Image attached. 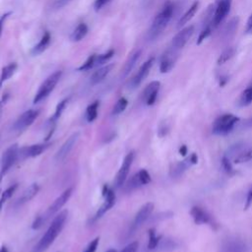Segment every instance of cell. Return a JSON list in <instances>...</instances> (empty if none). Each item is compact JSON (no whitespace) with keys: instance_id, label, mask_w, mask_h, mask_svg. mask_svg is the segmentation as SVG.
I'll list each match as a JSON object with an SVG mask.
<instances>
[{"instance_id":"7dc6e473","label":"cell","mask_w":252,"mask_h":252,"mask_svg":"<svg viewBox=\"0 0 252 252\" xmlns=\"http://www.w3.org/2000/svg\"><path fill=\"white\" fill-rule=\"evenodd\" d=\"M44 221H45V219H44L43 216H37L35 218V220H33L32 224V229H38L43 224Z\"/></svg>"},{"instance_id":"7c38bea8","label":"cell","mask_w":252,"mask_h":252,"mask_svg":"<svg viewBox=\"0 0 252 252\" xmlns=\"http://www.w3.org/2000/svg\"><path fill=\"white\" fill-rule=\"evenodd\" d=\"M134 152H130L126 155V157L123 159V162L116 174V178H115V184L116 187H121L124 185L127 176L129 174L130 171V167L132 165V162L134 160Z\"/></svg>"},{"instance_id":"5b68a950","label":"cell","mask_w":252,"mask_h":252,"mask_svg":"<svg viewBox=\"0 0 252 252\" xmlns=\"http://www.w3.org/2000/svg\"><path fill=\"white\" fill-rule=\"evenodd\" d=\"M190 215L196 224H208L214 229H217L219 226L213 216L206 209L200 206L192 207L190 210Z\"/></svg>"},{"instance_id":"db71d44e","label":"cell","mask_w":252,"mask_h":252,"mask_svg":"<svg viewBox=\"0 0 252 252\" xmlns=\"http://www.w3.org/2000/svg\"><path fill=\"white\" fill-rule=\"evenodd\" d=\"M0 252H8V250H7V248L5 246H2L0 248Z\"/></svg>"},{"instance_id":"1f68e13d","label":"cell","mask_w":252,"mask_h":252,"mask_svg":"<svg viewBox=\"0 0 252 252\" xmlns=\"http://www.w3.org/2000/svg\"><path fill=\"white\" fill-rule=\"evenodd\" d=\"M148 234H149V242H148V249L150 250H153L155 248L158 247L160 239H161V236H158L156 234V229L155 228H150L149 231H148Z\"/></svg>"},{"instance_id":"d4e9b609","label":"cell","mask_w":252,"mask_h":252,"mask_svg":"<svg viewBox=\"0 0 252 252\" xmlns=\"http://www.w3.org/2000/svg\"><path fill=\"white\" fill-rule=\"evenodd\" d=\"M141 54H142V50H141V49L136 50L133 54H131V56L128 58V60L126 61L125 65H124V68H123V71H122V76H123V77L128 76L129 73L133 70V68L135 67L136 63H137L138 60L140 59Z\"/></svg>"},{"instance_id":"7a4b0ae2","label":"cell","mask_w":252,"mask_h":252,"mask_svg":"<svg viewBox=\"0 0 252 252\" xmlns=\"http://www.w3.org/2000/svg\"><path fill=\"white\" fill-rule=\"evenodd\" d=\"M173 10H174V5L170 1H167L163 5L162 9L155 17L152 23V26L149 30L148 36L150 39H155L163 32V30L166 28L167 24L169 23L173 15Z\"/></svg>"},{"instance_id":"f546056e","label":"cell","mask_w":252,"mask_h":252,"mask_svg":"<svg viewBox=\"0 0 252 252\" xmlns=\"http://www.w3.org/2000/svg\"><path fill=\"white\" fill-rule=\"evenodd\" d=\"M68 101H69V98H64L63 100H61V101L57 104V106H56V108H55V111H54V114L50 117V119L48 120V122L53 123V124L56 123V121L59 119V117L61 116L62 112L64 111L65 107L67 106Z\"/></svg>"},{"instance_id":"8992f818","label":"cell","mask_w":252,"mask_h":252,"mask_svg":"<svg viewBox=\"0 0 252 252\" xmlns=\"http://www.w3.org/2000/svg\"><path fill=\"white\" fill-rule=\"evenodd\" d=\"M198 162V157L196 154H192L190 157L184 158L183 160L172 163L169 169V175L172 178L180 177L191 165Z\"/></svg>"},{"instance_id":"f1b7e54d","label":"cell","mask_w":252,"mask_h":252,"mask_svg":"<svg viewBox=\"0 0 252 252\" xmlns=\"http://www.w3.org/2000/svg\"><path fill=\"white\" fill-rule=\"evenodd\" d=\"M99 105V101L95 100L91 103L86 109V119L88 122H93L97 117V108Z\"/></svg>"},{"instance_id":"ba28073f","label":"cell","mask_w":252,"mask_h":252,"mask_svg":"<svg viewBox=\"0 0 252 252\" xmlns=\"http://www.w3.org/2000/svg\"><path fill=\"white\" fill-rule=\"evenodd\" d=\"M38 114H39L38 109H29V110L25 111L15 121V123L13 125V130L18 131V132L25 130L26 128H28L29 126H31L33 123V121L37 118Z\"/></svg>"},{"instance_id":"603a6c76","label":"cell","mask_w":252,"mask_h":252,"mask_svg":"<svg viewBox=\"0 0 252 252\" xmlns=\"http://www.w3.org/2000/svg\"><path fill=\"white\" fill-rule=\"evenodd\" d=\"M38 191H39L38 184L33 183V184L30 185L26 190H24L22 195L19 197V199L17 200V204L22 205V204H25V203L29 202L30 200H32L38 193Z\"/></svg>"},{"instance_id":"52a82bcc","label":"cell","mask_w":252,"mask_h":252,"mask_svg":"<svg viewBox=\"0 0 252 252\" xmlns=\"http://www.w3.org/2000/svg\"><path fill=\"white\" fill-rule=\"evenodd\" d=\"M18 152L19 148L17 144L11 145L4 153L2 156L1 159V172H0V178L4 174H6L9 169L13 166L15 161L18 159Z\"/></svg>"},{"instance_id":"60d3db41","label":"cell","mask_w":252,"mask_h":252,"mask_svg":"<svg viewBox=\"0 0 252 252\" xmlns=\"http://www.w3.org/2000/svg\"><path fill=\"white\" fill-rule=\"evenodd\" d=\"M221 165H222V168L224 169V171L226 173H228V174L234 173V170H233L230 158L228 157H226L225 155L221 158Z\"/></svg>"},{"instance_id":"44dd1931","label":"cell","mask_w":252,"mask_h":252,"mask_svg":"<svg viewBox=\"0 0 252 252\" xmlns=\"http://www.w3.org/2000/svg\"><path fill=\"white\" fill-rule=\"evenodd\" d=\"M113 67H114V64H108V65H105L101 68H98L96 71H94L90 79L91 85L94 86V85L100 83L110 73V71L112 70Z\"/></svg>"},{"instance_id":"83f0119b","label":"cell","mask_w":252,"mask_h":252,"mask_svg":"<svg viewBox=\"0 0 252 252\" xmlns=\"http://www.w3.org/2000/svg\"><path fill=\"white\" fill-rule=\"evenodd\" d=\"M17 69H18V64L16 62L10 63V64H8V65H6L2 68L1 76H0V88L3 85L4 82L9 80L15 74Z\"/></svg>"},{"instance_id":"30bf717a","label":"cell","mask_w":252,"mask_h":252,"mask_svg":"<svg viewBox=\"0 0 252 252\" xmlns=\"http://www.w3.org/2000/svg\"><path fill=\"white\" fill-rule=\"evenodd\" d=\"M72 192H73V188L70 187V188H67L66 190H64L54 201L53 203L48 207L47 211L45 212L44 214V219L46 220L47 218L55 215L56 213L59 212V210L68 202V200L70 199L71 195H72Z\"/></svg>"},{"instance_id":"2e32d148","label":"cell","mask_w":252,"mask_h":252,"mask_svg":"<svg viewBox=\"0 0 252 252\" xmlns=\"http://www.w3.org/2000/svg\"><path fill=\"white\" fill-rule=\"evenodd\" d=\"M49 147V144H35L31 145L29 147H24L19 149L18 152V158L25 159L28 158H35L40 156L47 148Z\"/></svg>"},{"instance_id":"4316f807","label":"cell","mask_w":252,"mask_h":252,"mask_svg":"<svg viewBox=\"0 0 252 252\" xmlns=\"http://www.w3.org/2000/svg\"><path fill=\"white\" fill-rule=\"evenodd\" d=\"M252 160V148L244 147L239 153L233 157V163H243Z\"/></svg>"},{"instance_id":"d6986e66","label":"cell","mask_w":252,"mask_h":252,"mask_svg":"<svg viewBox=\"0 0 252 252\" xmlns=\"http://www.w3.org/2000/svg\"><path fill=\"white\" fill-rule=\"evenodd\" d=\"M159 88H160V83L158 81H153L145 88L142 94V98L147 105L151 106L156 102Z\"/></svg>"},{"instance_id":"ffe728a7","label":"cell","mask_w":252,"mask_h":252,"mask_svg":"<svg viewBox=\"0 0 252 252\" xmlns=\"http://www.w3.org/2000/svg\"><path fill=\"white\" fill-rule=\"evenodd\" d=\"M105 198L103 204L100 206V208L97 210L95 216H94V219H98L100 218L101 216H103L107 211H109L115 204V200H116V196H115V193L112 189H107L105 195L103 196Z\"/></svg>"},{"instance_id":"e0dca14e","label":"cell","mask_w":252,"mask_h":252,"mask_svg":"<svg viewBox=\"0 0 252 252\" xmlns=\"http://www.w3.org/2000/svg\"><path fill=\"white\" fill-rule=\"evenodd\" d=\"M194 33V26H188L179 31L172 38L171 45L175 49H180L188 42Z\"/></svg>"},{"instance_id":"f6af8a7d","label":"cell","mask_w":252,"mask_h":252,"mask_svg":"<svg viewBox=\"0 0 252 252\" xmlns=\"http://www.w3.org/2000/svg\"><path fill=\"white\" fill-rule=\"evenodd\" d=\"M98 241H99V238L98 237H95L94 240H92L88 246L85 248L84 252H94L97 248V245H98Z\"/></svg>"},{"instance_id":"7bdbcfd3","label":"cell","mask_w":252,"mask_h":252,"mask_svg":"<svg viewBox=\"0 0 252 252\" xmlns=\"http://www.w3.org/2000/svg\"><path fill=\"white\" fill-rule=\"evenodd\" d=\"M249 128H252V117L250 118H246L244 120H239L236 128L235 129H239V130H247Z\"/></svg>"},{"instance_id":"7402d4cb","label":"cell","mask_w":252,"mask_h":252,"mask_svg":"<svg viewBox=\"0 0 252 252\" xmlns=\"http://www.w3.org/2000/svg\"><path fill=\"white\" fill-rule=\"evenodd\" d=\"M50 39H51V36H50V33L49 32H45L42 35V37L40 38V40L38 41L37 44H35L32 50H31V54L32 56H36V55H39L41 54L49 45L50 43Z\"/></svg>"},{"instance_id":"bcb514c9","label":"cell","mask_w":252,"mask_h":252,"mask_svg":"<svg viewBox=\"0 0 252 252\" xmlns=\"http://www.w3.org/2000/svg\"><path fill=\"white\" fill-rule=\"evenodd\" d=\"M138 248H139V243L137 241H134L126 245L120 252H137Z\"/></svg>"},{"instance_id":"f35d334b","label":"cell","mask_w":252,"mask_h":252,"mask_svg":"<svg viewBox=\"0 0 252 252\" xmlns=\"http://www.w3.org/2000/svg\"><path fill=\"white\" fill-rule=\"evenodd\" d=\"M94 59H95V54L90 55L88 57V59L85 61V63H83L80 67L77 68V71H88V70H91L92 68L94 67Z\"/></svg>"},{"instance_id":"816d5d0a","label":"cell","mask_w":252,"mask_h":252,"mask_svg":"<svg viewBox=\"0 0 252 252\" xmlns=\"http://www.w3.org/2000/svg\"><path fill=\"white\" fill-rule=\"evenodd\" d=\"M11 14V12H8V13H6V14H4V15H2V17L0 18V34H1V32H2V27H3V23H4V21H5V19L9 16Z\"/></svg>"},{"instance_id":"f907efd6","label":"cell","mask_w":252,"mask_h":252,"mask_svg":"<svg viewBox=\"0 0 252 252\" xmlns=\"http://www.w3.org/2000/svg\"><path fill=\"white\" fill-rule=\"evenodd\" d=\"M71 0H56L54 6L55 8H61L63 6H65L67 3H69Z\"/></svg>"},{"instance_id":"484cf974","label":"cell","mask_w":252,"mask_h":252,"mask_svg":"<svg viewBox=\"0 0 252 252\" xmlns=\"http://www.w3.org/2000/svg\"><path fill=\"white\" fill-rule=\"evenodd\" d=\"M88 33V26L85 23L79 24L70 34V40L77 42L82 40Z\"/></svg>"},{"instance_id":"ab89813d","label":"cell","mask_w":252,"mask_h":252,"mask_svg":"<svg viewBox=\"0 0 252 252\" xmlns=\"http://www.w3.org/2000/svg\"><path fill=\"white\" fill-rule=\"evenodd\" d=\"M158 246H159L162 250H172V249L176 248L177 244L172 239H169V238L162 239V237H161V239H160V241H159Z\"/></svg>"},{"instance_id":"3957f363","label":"cell","mask_w":252,"mask_h":252,"mask_svg":"<svg viewBox=\"0 0 252 252\" xmlns=\"http://www.w3.org/2000/svg\"><path fill=\"white\" fill-rule=\"evenodd\" d=\"M239 120L240 118L232 113L222 114L213 122L212 132L215 135L225 136L232 132L233 130H235Z\"/></svg>"},{"instance_id":"ee69618b","label":"cell","mask_w":252,"mask_h":252,"mask_svg":"<svg viewBox=\"0 0 252 252\" xmlns=\"http://www.w3.org/2000/svg\"><path fill=\"white\" fill-rule=\"evenodd\" d=\"M168 132H169V126L167 125V123H165V122L160 123V125L158 126V137L162 138V137L166 136Z\"/></svg>"},{"instance_id":"6da1fadb","label":"cell","mask_w":252,"mask_h":252,"mask_svg":"<svg viewBox=\"0 0 252 252\" xmlns=\"http://www.w3.org/2000/svg\"><path fill=\"white\" fill-rule=\"evenodd\" d=\"M67 217H68L67 210L59 212V214H57L54 217V219L52 220L47 230L42 235V237L39 239L38 243L36 244V247H35L36 252H42V251L46 250L53 243V241L56 239V237L61 232V230L65 224V221L67 220Z\"/></svg>"},{"instance_id":"4fadbf2b","label":"cell","mask_w":252,"mask_h":252,"mask_svg":"<svg viewBox=\"0 0 252 252\" xmlns=\"http://www.w3.org/2000/svg\"><path fill=\"white\" fill-rule=\"evenodd\" d=\"M154 62H155V58L151 57L145 63L142 64V66L139 68L137 74L129 82V88H131V89L137 88L147 78V76L149 75V73L154 65Z\"/></svg>"},{"instance_id":"11a10c76","label":"cell","mask_w":252,"mask_h":252,"mask_svg":"<svg viewBox=\"0 0 252 252\" xmlns=\"http://www.w3.org/2000/svg\"><path fill=\"white\" fill-rule=\"evenodd\" d=\"M106 252H116V250L113 249V248H111V249H108Z\"/></svg>"},{"instance_id":"9c48e42d","label":"cell","mask_w":252,"mask_h":252,"mask_svg":"<svg viewBox=\"0 0 252 252\" xmlns=\"http://www.w3.org/2000/svg\"><path fill=\"white\" fill-rule=\"evenodd\" d=\"M154 208H155V205L152 202H148L140 208V210L137 212V214L134 218V220H133V223H132V226H131V230L133 232L136 231L138 228H140L145 223V221L152 215V213L154 211Z\"/></svg>"},{"instance_id":"681fc988","label":"cell","mask_w":252,"mask_h":252,"mask_svg":"<svg viewBox=\"0 0 252 252\" xmlns=\"http://www.w3.org/2000/svg\"><path fill=\"white\" fill-rule=\"evenodd\" d=\"M246 32L247 33H252V14L248 18L247 24H246Z\"/></svg>"},{"instance_id":"d6a6232c","label":"cell","mask_w":252,"mask_h":252,"mask_svg":"<svg viewBox=\"0 0 252 252\" xmlns=\"http://www.w3.org/2000/svg\"><path fill=\"white\" fill-rule=\"evenodd\" d=\"M141 186H143V184H142V182H141V180H140V178L138 176V173H136L133 176H131L130 179L126 182L125 190L129 192V191L135 190V189H137V188H139Z\"/></svg>"},{"instance_id":"836d02e7","label":"cell","mask_w":252,"mask_h":252,"mask_svg":"<svg viewBox=\"0 0 252 252\" xmlns=\"http://www.w3.org/2000/svg\"><path fill=\"white\" fill-rule=\"evenodd\" d=\"M235 54V49L233 47H228L226 49H224L218 58V64L221 65L224 64L225 62H227L229 59H231L233 57V55Z\"/></svg>"},{"instance_id":"277c9868","label":"cell","mask_w":252,"mask_h":252,"mask_svg":"<svg viewBox=\"0 0 252 252\" xmlns=\"http://www.w3.org/2000/svg\"><path fill=\"white\" fill-rule=\"evenodd\" d=\"M61 76H62L61 71H56V72L52 73L50 76H48L43 81V83L39 86V88L33 97V103H38L39 101H41L42 99L47 97L50 94V93L54 90V88L57 85V83L59 82Z\"/></svg>"},{"instance_id":"74e56055","label":"cell","mask_w":252,"mask_h":252,"mask_svg":"<svg viewBox=\"0 0 252 252\" xmlns=\"http://www.w3.org/2000/svg\"><path fill=\"white\" fill-rule=\"evenodd\" d=\"M213 26L212 25H207V26H203V29L198 36V39H197V44H201L211 33H212V31H213Z\"/></svg>"},{"instance_id":"c3c4849f","label":"cell","mask_w":252,"mask_h":252,"mask_svg":"<svg viewBox=\"0 0 252 252\" xmlns=\"http://www.w3.org/2000/svg\"><path fill=\"white\" fill-rule=\"evenodd\" d=\"M110 0H95L94 3V11H99L105 4H107Z\"/></svg>"},{"instance_id":"d590c367","label":"cell","mask_w":252,"mask_h":252,"mask_svg":"<svg viewBox=\"0 0 252 252\" xmlns=\"http://www.w3.org/2000/svg\"><path fill=\"white\" fill-rule=\"evenodd\" d=\"M127 105H128V100L125 97H120L116 101V103L114 104V106L112 108V112H111L112 115H117V114L123 112L126 109Z\"/></svg>"},{"instance_id":"8fae6325","label":"cell","mask_w":252,"mask_h":252,"mask_svg":"<svg viewBox=\"0 0 252 252\" xmlns=\"http://www.w3.org/2000/svg\"><path fill=\"white\" fill-rule=\"evenodd\" d=\"M232 0H219L218 4L215 6V12L213 17L212 26L213 28H217L227 16L230 11Z\"/></svg>"},{"instance_id":"9a60e30c","label":"cell","mask_w":252,"mask_h":252,"mask_svg":"<svg viewBox=\"0 0 252 252\" xmlns=\"http://www.w3.org/2000/svg\"><path fill=\"white\" fill-rule=\"evenodd\" d=\"M79 136H80V133L75 132L62 144V146L59 148V150L57 151V153L55 155V159L57 161H62L68 157V155L70 154V152L73 150L74 146L76 145V143L79 139Z\"/></svg>"},{"instance_id":"8d00e7d4","label":"cell","mask_w":252,"mask_h":252,"mask_svg":"<svg viewBox=\"0 0 252 252\" xmlns=\"http://www.w3.org/2000/svg\"><path fill=\"white\" fill-rule=\"evenodd\" d=\"M17 187H18L17 184H13L12 186L8 187V188L2 193L1 198H0V211H1L2 207H3V204L14 194V192H15L16 189H17Z\"/></svg>"},{"instance_id":"e575fe53","label":"cell","mask_w":252,"mask_h":252,"mask_svg":"<svg viewBox=\"0 0 252 252\" xmlns=\"http://www.w3.org/2000/svg\"><path fill=\"white\" fill-rule=\"evenodd\" d=\"M114 55V50L113 49H109L107 52L102 53V54H95V59H94V67L96 66H100L102 64H104L107 60H109L112 56Z\"/></svg>"},{"instance_id":"cb8c5ba5","label":"cell","mask_w":252,"mask_h":252,"mask_svg":"<svg viewBox=\"0 0 252 252\" xmlns=\"http://www.w3.org/2000/svg\"><path fill=\"white\" fill-rule=\"evenodd\" d=\"M198 7H199V2L198 1L193 2V4L189 7V9L179 19V21L177 23V28L178 29H180L181 27L186 25L195 16V14H196V12L198 10Z\"/></svg>"},{"instance_id":"f5cc1de1","label":"cell","mask_w":252,"mask_h":252,"mask_svg":"<svg viewBox=\"0 0 252 252\" xmlns=\"http://www.w3.org/2000/svg\"><path fill=\"white\" fill-rule=\"evenodd\" d=\"M179 153H180V155L185 156V155L187 154V147H186L185 145H182V146L180 147V149H179Z\"/></svg>"},{"instance_id":"ac0fdd59","label":"cell","mask_w":252,"mask_h":252,"mask_svg":"<svg viewBox=\"0 0 252 252\" xmlns=\"http://www.w3.org/2000/svg\"><path fill=\"white\" fill-rule=\"evenodd\" d=\"M177 49L171 47L170 49H167L161 56L160 62H159V71L160 73H167L169 72L177 59Z\"/></svg>"},{"instance_id":"4dcf8cb0","label":"cell","mask_w":252,"mask_h":252,"mask_svg":"<svg viewBox=\"0 0 252 252\" xmlns=\"http://www.w3.org/2000/svg\"><path fill=\"white\" fill-rule=\"evenodd\" d=\"M251 102H252V86L248 87L241 93L238 100V104L240 106H247Z\"/></svg>"},{"instance_id":"b9f144b4","label":"cell","mask_w":252,"mask_h":252,"mask_svg":"<svg viewBox=\"0 0 252 252\" xmlns=\"http://www.w3.org/2000/svg\"><path fill=\"white\" fill-rule=\"evenodd\" d=\"M137 173H138V176H139V178H140V180H141L143 185H147V184H149L151 182L152 178H151V175L148 172V170L141 169Z\"/></svg>"},{"instance_id":"5bb4252c","label":"cell","mask_w":252,"mask_h":252,"mask_svg":"<svg viewBox=\"0 0 252 252\" xmlns=\"http://www.w3.org/2000/svg\"><path fill=\"white\" fill-rule=\"evenodd\" d=\"M220 252H247V246L242 239L228 237L222 241Z\"/></svg>"}]
</instances>
